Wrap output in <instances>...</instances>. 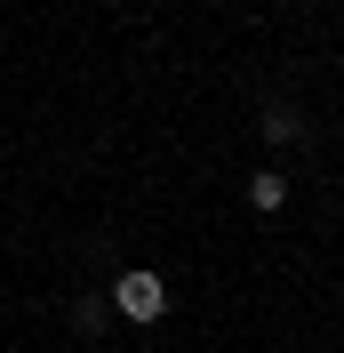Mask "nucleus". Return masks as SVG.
Masks as SVG:
<instances>
[{
    "instance_id": "nucleus-1",
    "label": "nucleus",
    "mask_w": 344,
    "mask_h": 353,
    "mask_svg": "<svg viewBox=\"0 0 344 353\" xmlns=\"http://www.w3.org/2000/svg\"><path fill=\"white\" fill-rule=\"evenodd\" d=\"M112 305L129 313V321H160V313H169V281L136 265V273H120V281H112Z\"/></svg>"
},
{
    "instance_id": "nucleus-2",
    "label": "nucleus",
    "mask_w": 344,
    "mask_h": 353,
    "mask_svg": "<svg viewBox=\"0 0 344 353\" xmlns=\"http://www.w3.org/2000/svg\"><path fill=\"white\" fill-rule=\"evenodd\" d=\"M248 209L280 217V209H288V176H280V169H257V176H248Z\"/></svg>"
},
{
    "instance_id": "nucleus-3",
    "label": "nucleus",
    "mask_w": 344,
    "mask_h": 353,
    "mask_svg": "<svg viewBox=\"0 0 344 353\" xmlns=\"http://www.w3.org/2000/svg\"><path fill=\"white\" fill-rule=\"evenodd\" d=\"M72 330H80V337L105 330V297H80V305H72Z\"/></svg>"
},
{
    "instance_id": "nucleus-4",
    "label": "nucleus",
    "mask_w": 344,
    "mask_h": 353,
    "mask_svg": "<svg viewBox=\"0 0 344 353\" xmlns=\"http://www.w3.org/2000/svg\"><path fill=\"white\" fill-rule=\"evenodd\" d=\"M264 145H297V112H264Z\"/></svg>"
}]
</instances>
